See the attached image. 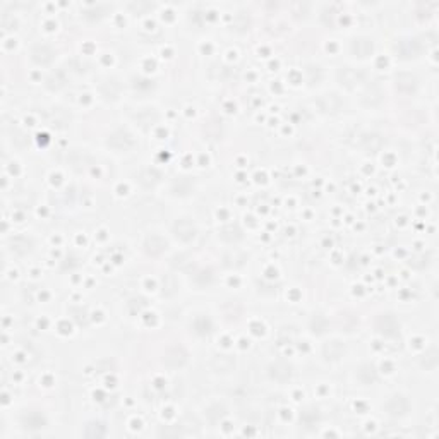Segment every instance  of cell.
<instances>
[{
  "mask_svg": "<svg viewBox=\"0 0 439 439\" xmlns=\"http://www.w3.org/2000/svg\"><path fill=\"white\" fill-rule=\"evenodd\" d=\"M381 146H383V139H381V136H377V134H369L362 139V148H364L366 151H369V153H376V151H379Z\"/></svg>",
  "mask_w": 439,
  "mask_h": 439,
  "instance_id": "16",
  "label": "cell"
},
{
  "mask_svg": "<svg viewBox=\"0 0 439 439\" xmlns=\"http://www.w3.org/2000/svg\"><path fill=\"white\" fill-rule=\"evenodd\" d=\"M22 424H24L26 429H40L45 426V417L38 412H30L22 417Z\"/></svg>",
  "mask_w": 439,
  "mask_h": 439,
  "instance_id": "12",
  "label": "cell"
},
{
  "mask_svg": "<svg viewBox=\"0 0 439 439\" xmlns=\"http://www.w3.org/2000/svg\"><path fill=\"white\" fill-rule=\"evenodd\" d=\"M108 146L113 149H119V151H127L134 146V139L132 136L129 134L127 131H115L108 136Z\"/></svg>",
  "mask_w": 439,
  "mask_h": 439,
  "instance_id": "1",
  "label": "cell"
},
{
  "mask_svg": "<svg viewBox=\"0 0 439 439\" xmlns=\"http://www.w3.org/2000/svg\"><path fill=\"white\" fill-rule=\"evenodd\" d=\"M318 105L323 113H337L342 107V100L334 93H326L318 100Z\"/></svg>",
  "mask_w": 439,
  "mask_h": 439,
  "instance_id": "6",
  "label": "cell"
},
{
  "mask_svg": "<svg viewBox=\"0 0 439 439\" xmlns=\"http://www.w3.org/2000/svg\"><path fill=\"white\" fill-rule=\"evenodd\" d=\"M384 408H386V412L391 415V417H402V415H405L408 412L410 405H408V400L405 398V396L395 395V396H391L388 402H386Z\"/></svg>",
  "mask_w": 439,
  "mask_h": 439,
  "instance_id": "2",
  "label": "cell"
},
{
  "mask_svg": "<svg viewBox=\"0 0 439 439\" xmlns=\"http://www.w3.org/2000/svg\"><path fill=\"white\" fill-rule=\"evenodd\" d=\"M338 79L345 88L353 89L362 83V74L352 67H342L338 70Z\"/></svg>",
  "mask_w": 439,
  "mask_h": 439,
  "instance_id": "3",
  "label": "cell"
},
{
  "mask_svg": "<svg viewBox=\"0 0 439 439\" xmlns=\"http://www.w3.org/2000/svg\"><path fill=\"white\" fill-rule=\"evenodd\" d=\"M352 50L355 51L358 57H367L372 51V43L366 38H358L352 43Z\"/></svg>",
  "mask_w": 439,
  "mask_h": 439,
  "instance_id": "17",
  "label": "cell"
},
{
  "mask_svg": "<svg viewBox=\"0 0 439 439\" xmlns=\"http://www.w3.org/2000/svg\"><path fill=\"white\" fill-rule=\"evenodd\" d=\"M187 360V353L184 352L182 347H172L168 348L167 352H165V357H163V362L167 364L168 367H173V369H177V367H182L184 364H186Z\"/></svg>",
  "mask_w": 439,
  "mask_h": 439,
  "instance_id": "4",
  "label": "cell"
},
{
  "mask_svg": "<svg viewBox=\"0 0 439 439\" xmlns=\"http://www.w3.org/2000/svg\"><path fill=\"white\" fill-rule=\"evenodd\" d=\"M173 234H175L177 239L184 240V242H189L196 237V226L192 221L189 220H178L175 225H173Z\"/></svg>",
  "mask_w": 439,
  "mask_h": 439,
  "instance_id": "5",
  "label": "cell"
},
{
  "mask_svg": "<svg viewBox=\"0 0 439 439\" xmlns=\"http://www.w3.org/2000/svg\"><path fill=\"white\" fill-rule=\"evenodd\" d=\"M270 376L273 377V379H276V381H280V383H283V381L290 379L292 369H290V366L285 364V362H275V364L270 367Z\"/></svg>",
  "mask_w": 439,
  "mask_h": 439,
  "instance_id": "8",
  "label": "cell"
},
{
  "mask_svg": "<svg viewBox=\"0 0 439 439\" xmlns=\"http://www.w3.org/2000/svg\"><path fill=\"white\" fill-rule=\"evenodd\" d=\"M165 245L167 244H165L160 237H151V239L146 240V249H148V252H151V254H160L165 249Z\"/></svg>",
  "mask_w": 439,
  "mask_h": 439,
  "instance_id": "18",
  "label": "cell"
},
{
  "mask_svg": "<svg viewBox=\"0 0 439 439\" xmlns=\"http://www.w3.org/2000/svg\"><path fill=\"white\" fill-rule=\"evenodd\" d=\"M323 352L328 360H338V358L343 355L345 348H343V345L340 342H328L326 345H324Z\"/></svg>",
  "mask_w": 439,
  "mask_h": 439,
  "instance_id": "11",
  "label": "cell"
},
{
  "mask_svg": "<svg viewBox=\"0 0 439 439\" xmlns=\"http://www.w3.org/2000/svg\"><path fill=\"white\" fill-rule=\"evenodd\" d=\"M362 101L369 107L379 105V103L383 101V93L379 91V88H367L366 93L362 94Z\"/></svg>",
  "mask_w": 439,
  "mask_h": 439,
  "instance_id": "15",
  "label": "cell"
},
{
  "mask_svg": "<svg viewBox=\"0 0 439 439\" xmlns=\"http://www.w3.org/2000/svg\"><path fill=\"white\" fill-rule=\"evenodd\" d=\"M160 178V173L154 172V170H146V172L141 173V182L146 184V186H151V184L158 182Z\"/></svg>",
  "mask_w": 439,
  "mask_h": 439,
  "instance_id": "19",
  "label": "cell"
},
{
  "mask_svg": "<svg viewBox=\"0 0 439 439\" xmlns=\"http://www.w3.org/2000/svg\"><path fill=\"white\" fill-rule=\"evenodd\" d=\"M436 348H431V350H429L426 355V358H424V366H426V369H432L434 366L437 364V357H436Z\"/></svg>",
  "mask_w": 439,
  "mask_h": 439,
  "instance_id": "20",
  "label": "cell"
},
{
  "mask_svg": "<svg viewBox=\"0 0 439 439\" xmlns=\"http://www.w3.org/2000/svg\"><path fill=\"white\" fill-rule=\"evenodd\" d=\"M377 329L383 334H386V337H395L398 333V323H396V319L391 314L381 316L377 319Z\"/></svg>",
  "mask_w": 439,
  "mask_h": 439,
  "instance_id": "7",
  "label": "cell"
},
{
  "mask_svg": "<svg viewBox=\"0 0 439 439\" xmlns=\"http://www.w3.org/2000/svg\"><path fill=\"white\" fill-rule=\"evenodd\" d=\"M211 367L216 372H230L235 367V362L228 355H216L211 360Z\"/></svg>",
  "mask_w": 439,
  "mask_h": 439,
  "instance_id": "10",
  "label": "cell"
},
{
  "mask_svg": "<svg viewBox=\"0 0 439 439\" xmlns=\"http://www.w3.org/2000/svg\"><path fill=\"white\" fill-rule=\"evenodd\" d=\"M398 48H400V54L403 57H415L421 51V46H419L417 40H402Z\"/></svg>",
  "mask_w": 439,
  "mask_h": 439,
  "instance_id": "14",
  "label": "cell"
},
{
  "mask_svg": "<svg viewBox=\"0 0 439 439\" xmlns=\"http://www.w3.org/2000/svg\"><path fill=\"white\" fill-rule=\"evenodd\" d=\"M31 55H33V60H35V62H38V64H48L54 54H51V50L48 48V46L38 45V46L33 48Z\"/></svg>",
  "mask_w": 439,
  "mask_h": 439,
  "instance_id": "13",
  "label": "cell"
},
{
  "mask_svg": "<svg viewBox=\"0 0 439 439\" xmlns=\"http://www.w3.org/2000/svg\"><path fill=\"white\" fill-rule=\"evenodd\" d=\"M415 86H417V79L412 74H398L396 75V88L403 93H412Z\"/></svg>",
  "mask_w": 439,
  "mask_h": 439,
  "instance_id": "9",
  "label": "cell"
}]
</instances>
